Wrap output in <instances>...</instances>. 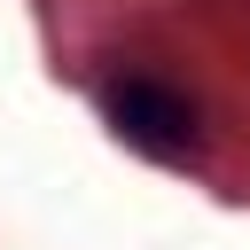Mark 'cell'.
<instances>
[{"label": "cell", "mask_w": 250, "mask_h": 250, "mask_svg": "<svg viewBox=\"0 0 250 250\" xmlns=\"http://www.w3.org/2000/svg\"><path fill=\"white\" fill-rule=\"evenodd\" d=\"M109 117H117V133H125L133 148H148V156H188V148H195V102L172 94L164 78H125V86H109Z\"/></svg>", "instance_id": "1"}]
</instances>
